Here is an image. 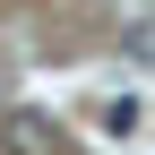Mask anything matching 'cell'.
<instances>
[{
	"instance_id": "obj_2",
	"label": "cell",
	"mask_w": 155,
	"mask_h": 155,
	"mask_svg": "<svg viewBox=\"0 0 155 155\" xmlns=\"http://www.w3.org/2000/svg\"><path fill=\"white\" fill-rule=\"evenodd\" d=\"M104 129H112V138H129V129H138V104H129V95H121V104H104Z\"/></svg>"
},
{
	"instance_id": "obj_1",
	"label": "cell",
	"mask_w": 155,
	"mask_h": 155,
	"mask_svg": "<svg viewBox=\"0 0 155 155\" xmlns=\"http://www.w3.org/2000/svg\"><path fill=\"white\" fill-rule=\"evenodd\" d=\"M0 147H9V155H69V129L52 121V112H35V104H17L9 121H0Z\"/></svg>"
}]
</instances>
